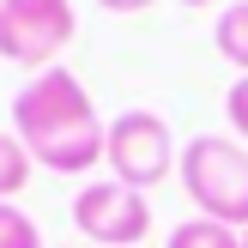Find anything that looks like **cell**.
<instances>
[{
  "label": "cell",
  "instance_id": "6da1fadb",
  "mask_svg": "<svg viewBox=\"0 0 248 248\" xmlns=\"http://www.w3.org/2000/svg\"><path fill=\"white\" fill-rule=\"evenodd\" d=\"M12 133L31 152V164L55 170V176H85L91 164H103L109 121L97 115V103H91L79 73L43 67L12 97Z\"/></svg>",
  "mask_w": 248,
  "mask_h": 248
},
{
  "label": "cell",
  "instance_id": "4fadbf2b",
  "mask_svg": "<svg viewBox=\"0 0 248 248\" xmlns=\"http://www.w3.org/2000/svg\"><path fill=\"white\" fill-rule=\"evenodd\" d=\"M242 248H248V230H242Z\"/></svg>",
  "mask_w": 248,
  "mask_h": 248
},
{
  "label": "cell",
  "instance_id": "ba28073f",
  "mask_svg": "<svg viewBox=\"0 0 248 248\" xmlns=\"http://www.w3.org/2000/svg\"><path fill=\"white\" fill-rule=\"evenodd\" d=\"M24 182H31V152L18 145V133L0 127V200H6V194H18Z\"/></svg>",
  "mask_w": 248,
  "mask_h": 248
},
{
  "label": "cell",
  "instance_id": "7c38bea8",
  "mask_svg": "<svg viewBox=\"0 0 248 248\" xmlns=\"http://www.w3.org/2000/svg\"><path fill=\"white\" fill-rule=\"evenodd\" d=\"M182 6H212V0H182Z\"/></svg>",
  "mask_w": 248,
  "mask_h": 248
},
{
  "label": "cell",
  "instance_id": "8fae6325",
  "mask_svg": "<svg viewBox=\"0 0 248 248\" xmlns=\"http://www.w3.org/2000/svg\"><path fill=\"white\" fill-rule=\"evenodd\" d=\"M103 6H109V12H145L152 0H103Z\"/></svg>",
  "mask_w": 248,
  "mask_h": 248
},
{
  "label": "cell",
  "instance_id": "30bf717a",
  "mask_svg": "<svg viewBox=\"0 0 248 248\" xmlns=\"http://www.w3.org/2000/svg\"><path fill=\"white\" fill-rule=\"evenodd\" d=\"M224 109H230V127H236L242 140H248V73H242V79L224 91Z\"/></svg>",
  "mask_w": 248,
  "mask_h": 248
},
{
  "label": "cell",
  "instance_id": "3957f363",
  "mask_svg": "<svg viewBox=\"0 0 248 248\" xmlns=\"http://www.w3.org/2000/svg\"><path fill=\"white\" fill-rule=\"evenodd\" d=\"M103 157H109V170H115V182H127V188H140V194L157 188V182L170 176V164H176L170 121L157 115V109H121V115L109 121Z\"/></svg>",
  "mask_w": 248,
  "mask_h": 248
},
{
  "label": "cell",
  "instance_id": "5b68a950",
  "mask_svg": "<svg viewBox=\"0 0 248 248\" xmlns=\"http://www.w3.org/2000/svg\"><path fill=\"white\" fill-rule=\"evenodd\" d=\"M73 224H79L85 242H103V248H133L152 236V200H145L140 188H127V182H91V188H79V200H73Z\"/></svg>",
  "mask_w": 248,
  "mask_h": 248
},
{
  "label": "cell",
  "instance_id": "52a82bcc",
  "mask_svg": "<svg viewBox=\"0 0 248 248\" xmlns=\"http://www.w3.org/2000/svg\"><path fill=\"white\" fill-rule=\"evenodd\" d=\"M164 248H242V230L230 224H212V218H188V224L170 230Z\"/></svg>",
  "mask_w": 248,
  "mask_h": 248
},
{
  "label": "cell",
  "instance_id": "277c9868",
  "mask_svg": "<svg viewBox=\"0 0 248 248\" xmlns=\"http://www.w3.org/2000/svg\"><path fill=\"white\" fill-rule=\"evenodd\" d=\"M73 43V0H0V55L18 67H55Z\"/></svg>",
  "mask_w": 248,
  "mask_h": 248
},
{
  "label": "cell",
  "instance_id": "8992f818",
  "mask_svg": "<svg viewBox=\"0 0 248 248\" xmlns=\"http://www.w3.org/2000/svg\"><path fill=\"white\" fill-rule=\"evenodd\" d=\"M212 43H218V55H224L230 67H242V73H248V0L224 6V18H218Z\"/></svg>",
  "mask_w": 248,
  "mask_h": 248
},
{
  "label": "cell",
  "instance_id": "9c48e42d",
  "mask_svg": "<svg viewBox=\"0 0 248 248\" xmlns=\"http://www.w3.org/2000/svg\"><path fill=\"white\" fill-rule=\"evenodd\" d=\"M0 248H43L36 218H31V212H18L12 200H0Z\"/></svg>",
  "mask_w": 248,
  "mask_h": 248
},
{
  "label": "cell",
  "instance_id": "7a4b0ae2",
  "mask_svg": "<svg viewBox=\"0 0 248 248\" xmlns=\"http://www.w3.org/2000/svg\"><path fill=\"white\" fill-rule=\"evenodd\" d=\"M176 170H182L188 200L200 206V218L230 224V230H248V152L242 145L218 140V133H200V140L182 145Z\"/></svg>",
  "mask_w": 248,
  "mask_h": 248
}]
</instances>
